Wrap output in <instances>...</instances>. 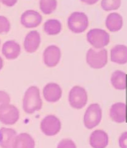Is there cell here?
<instances>
[{
    "mask_svg": "<svg viewBox=\"0 0 127 148\" xmlns=\"http://www.w3.org/2000/svg\"><path fill=\"white\" fill-rule=\"evenodd\" d=\"M42 107L40 91L36 86L29 88L24 94L23 100V108L28 114H34L40 110Z\"/></svg>",
    "mask_w": 127,
    "mask_h": 148,
    "instance_id": "1",
    "label": "cell"
},
{
    "mask_svg": "<svg viewBox=\"0 0 127 148\" xmlns=\"http://www.w3.org/2000/svg\"><path fill=\"white\" fill-rule=\"evenodd\" d=\"M87 63L94 69H101L108 62V53L106 49H97L91 48L87 51Z\"/></svg>",
    "mask_w": 127,
    "mask_h": 148,
    "instance_id": "2",
    "label": "cell"
},
{
    "mask_svg": "<svg viewBox=\"0 0 127 148\" xmlns=\"http://www.w3.org/2000/svg\"><path fill=\"white\" fill-rule=\"evenodd\" d=\"M89 18L84 12H74L70 15L67 20L69 29L74 33L84 32L89 26Z\"/></svg>",
    "mask_w": 127,
    "mask_h": 148,
    "instance_id": "3",
    "label": "cell"
},
{
    "mask_svg": "<svg viewBox=\"0 0 127 148\" xmlns=\"http://www.w3.org/2000/svg\"><path fill=\"white\" fill-rule=\"evenodd\" d=\"M87 40L94 48L103 49L110 42V35L101 29H91L87 34Z\"/></svg>",
    "mask_w": 127,
    "mask_h": 148,
    "instance_id": "4",
    "label": "cell"
},
{
    "mask_svg": "<svg viewBox=\"0 0 127 148\" xmlns=\"http://www.w3.org/2000/svg\"><path fill=\"white\" fill-rule=\"evenodd\" d=\"M102 118V110L98 103H92L87 108L84 116L85 127L91 130L97 127Z\"/></svg>",
    "mask_w": 127,
    "mask_h": 148,
    "instance_id": "5",
    "label": "cell"
},
{
    "mask_svg": "<svg viewBox=\"0 0 127 148\" xmlns=\"http://www.w3.org/2000/svg\"><path fill=\"white\" fill-rule=\"evenodd\" d=\"M88 101V96L85 89L81 86H74L70 90L69 102L72 107L81 109L84 107Z\"/></svg>",
    "mask_w": 127,
    "mask_h": 148,
    "instance_id": "6",
    "label": "cell"
},
{
    "mask_svg": "<svg viewBox=\"0 0 127 148\" xmlns=\"http://www.w3.org/2000/svg\"><path fill=\"white\" fill-rule=\"evenodd\" d=\"M61 129L60 120L55 115H47L41 123L42 132L47 136H53L58 134Z\"/></svg>",
    "mask_w": 127,
    "mask_h": 148,
    "instance_id": "7",
    "label": "cell"
},
{
    "mask_svg": "<svg viewBox=\"0 0 127 148\" xmlns=\"http://www.w3.org/2000/svg\"><path fill=\"white\" fill-rule=\"evenodd\" d=\"M61 58V51L59 48L52 45L47 47L43 53L44 63L48 67H54L58 65Z\"/></svg>",
    "mask_w": 127,
    "mask_h": 148,
    "instance_id": "8",
    "label": "cell"
},
{
    "mask_svg": "<svg viewBox=\"0 0 127 148\" xmlns=\"http://www.w3.org/2000/svg\"><path fill=\"white\" fill-rule=\"evenodd\" d=\"M19 119V111L13 105H8L0 110V121L4 125H12Z\"/></svg>",
    "mask_w": 127,
    "mask_h": 148,
    "instance_id": "9",
    "label": "cell"
},
{
    "mask_svg": "<svg viewBox=\"0 0 127 148\" xmlns=\"http://www.w3.org/2000/svg\"><path fill=\"white\" fill-rule=\"evenodd\" d=\"M42 16L37 11L27 10L24 12L21 17V23L26 28H34L42 23Z\"/></svg>",
    "mask_w": 127,
    "mask_h": 148,
    "instance_id": "10",
    "label": "cell"
},
{
    "mask_svg": "<svg viewBox=\"0 0 127 148\" xmlns=\"http://www.w3.org/2000/svg\"><path fill=\"white\" fill-rule=\"evenodd\" d=\"M42 93L47 102L54 103L59 101L62 97V90L59 84L51 82L45 86Z\"/></svg>",
    "mask_w": 127,
    "mask_h": 148,
    "instance_id": "11",
    "label": "cell"
},
{
    "mask_svg": "<svg viewBox=\"0 0 127 148\" xmlns=\"http://www.w3.org/2000/svg\"><path fill=\"white\" fill-rule=\"evenodd\" d=\"M110 116L112 120L118 123L125 122L127 119V106L123 102L113 104L110 109Z\"/></svg>",
    "mask_w": 127,
    "mask_h": 148,
    "instance_id": "12",
    "label": "cell"
},
{
    "mask_svg": "<svg viewBox=\"0 0 127 148\" xmlns=\"http://www.w3.org/2000/svg\"><path fill=\"white\" fill-rule=\"evenodd\" d=\"M109 142L107 133L101 130H95L90 136V145L92 148H105Z\"/></svg>",
    "mask_w": 127,
    "mask_h": 148,
    "instance_id": "13",
    "label": "cell"
},
{
    "mask_svg": "<svg viewBox=\"0 0 127 148\" xmlns=\"http://www.w3.org/2000/svg\"><path fill=\"white\" fill-rule=\"evenodd\" d=\"M41 43V36L36 30L29 32L24 38V47L26 51L32 53L36 51Z\"/></svg>",
    "mask_w": 127,
    "mask_h": 148,
    "instance_id": "14",
    "label": "cell"
},
{
    "mask_svg": "<svg viewBox=\"0 0 127 148\" xmlns=\"http://www.w3.org/2000/svg\"><path fill=\"white\" fill-rule=\"evenodd\" d=\"M16 132L12 128H0V146L2 148H13Z\"/></svg>",
    "mask_w": 127,
    "mask_h": 148,
    "instance_id": "15",
    "label": "cell"
},
{
    "mask_svg": "<svg viewBox=\"0 0 127 148\" xmlns=\"http://www.w3.org/2000/svg\"><path fill=\"white\" fill-rule=\"evenodd\" d=\"M2 53L8 60H15L21 53V47L15 40H8L2 46Z\"/></svg>",
    "mask_w": 127,
    "mask_h": 148,
    "instance_id": "16",
    "label": "cell"
},
{
    "mask_svg": "<svg viewBox=\"0 0 127 148\" xmlns=\"http://www.w3.org/2000/svg\"><path fill=\"white\" fill-rule=\"evenodd\" d=\"M110 59L112 62L125 64L127 63V47L124 45H117L110 51Z\"/></svg>",
    "mask_w": 127,
    "mask_h": 148,
    "instance_id": "17",
    "label": "cell"
},
{
    "mask_svg": "<svg viewBox=\"0 0 127 148\" xmlns=\"http://www.w3.org/2000/svg\"><path fill=\"white\" fill-rule=\"evenodd\" d=\"M105 24L110 32H117L123 27L124 21L122 16L117 12H112L107 17Z\"/></svg>",
    "mask_w": 127,
    "mask_h": 148,
    "instance_id": "18",
    "label": "cell"
},
{
    "mask_svg": "<svg viewBox=\"0 0 127 148\" xmlns=\"http://www.w3.org/2000/svg\"><path fill=\"white\" fill-rule=\"evenodd\" d=\"M35 141L28 133H23L17 135L13 148H34Z\"/></svg>",
    "mask_w": 127,
    "mask_h": 148,
    "instance_id": "19",
    "label": "cell"
},
{
    "mask_svg": "<svg viewBox=\"0 0 127 148\" xmlns=\"http://www.w3.org/2000/svg\"><path fill=\"white\" fill-rule=\"evenodd\" d=\"M111 83L117 90H125L127 87V77L125 73L120 70L113 72L111 76Z\"/></svg>",
    "mask_w": 127,
    "mask_h": 148,
    "instance_id": "20",
    "label": "cell"
},
{
    "mask_svg": "<svg viewBox=\"0 0 127 148\" xmlns=\"http://www.w3.org/2000/svg\"><path fill=\"white\" fill-rule=\"evenodd\" d=\"M44 30L49 36H56L62 30V24L58 19H51L44 23Z\"/></svg>",
    "mask_w": 127,
    "mask_h": 148,
    "instance_id": "21",
    "label": "cell"
},
{
    "mask_svg": "<svg viewBox=\"0 0 127 148\" xmlns=\"http://www.w3.org/2000/svg\"><path fill=\"white\" fill-rule=\"evenodd\" d=\"M58 1L57 0H40L39 6L41 11L44 14H50L57 8Z\"/></svg>",
    "mask_w": 127,
    "mask_h": 148,
    "instance_id": "22",
    "label": "cell"
},
{
    "mask_svg": "<svg viewBox=\"0 0 127 148\" xmlns=\"http://www.w3.org/2000/svg\"><path fill=\"white\" fill-rule=\"evenodd\" d=\"M121 6V0H102V8L105 11L117 10Z\"/></svg>",
    "mask_w": 127,
    "mask_h": 148,
    "instance_id": "23",
    "label": "cell"
},
{
    "mask_svg": "<svg viewBox=\"0 0 127 148\" xmlns=\"http://www.w3.org/2000/svg\"><path fill=\"white\" fill-rule=\"evenodd\" d=\"M11 29L10 21L6 17L0 16V34L9 32Z\"/></svg>",
    "mask_w": 127,
    "mask_h": 148,
    "instance_id": "24",
    "label": "cell"
},
{
    "mask_svg": "<svg viewBox=\"0 0 127 148\" xmlns=\"http://www.w3.org/2000/svg\"><path fill=\"white\" fill-rule=\"evenodd\" d=\"M11 101L10 96L7 92L0 90V110L10 105Z\"/></svg>",
    "mask_w": 127,
    "mask_h": 148,
    "instance_id": "25",
    "label": "cell"
},
{
    "mask_svg": "<svg viewBox=\"0 0 127 148\" xmlns=\"http://www.w3.org/2000/svg\"><path fill=\"white\" fill-rule=\"evenodd\" d=\"M57 148H77V147L72 140L70 139H64L60 141Z\"/></svg>",
    "mask_w": 127,
    "mask_h": 148,
    "instance_id": "26",
    "label": "cell"
},
{
    "mask_svg": "<svg viewBox=\"0 0 127 148\" xmlns=\"http://www.w3.org/2000/svg\"><path fill=\"white\" fill-rule=\"evenodd\" d=\"M119 144L120 148H127V132L121 134L119 139Z\"/></svg>",
    "mask_w": 127,
    "mask_h": 148,
    "instance_id": "27",
    "label": "cell"
},
{
    "mask_svg": "<svg viewBox=\"0 0 127 148\" xmlns=\"http://www.w3.org/2000/svg\"><path fill=\"white\" fill-rule=\"evenodd\" d=\"M17 0H0V2H1L4 6L8 7H12L15 6L16 4Z\"/></svg>",
    "mask_w": 127,
    "mask_h": 148,
    "instance_id": "28",
    "label": "cell"
},
{
    "mask_svg": "<svg viewBox=\"0 0 127 148\" xmlns=\"http://www.w3.org/2000/svg\"><path fill=\"white\" fill-rule=\"evenodd\" d=\"M81 1L88 5H93V4L97 3L99 0H81Z\"/></svg>",
    "mask_w": 127,
    "mask_h": 148,
    "instance_id": "29",
    "label": "cell"
},
{
    "mask_svg": "<svg viewBox=\"0 0 127 148\" xmlns=\"http://www.w3.org/2000/svg\"><path fill=\"white\" fill-rule=\"evenodd\" d=\"M3 67V58L0 56V71L1 70Z\"/></svg>",
    "mask_w": 127,
    "mask_h": 148,
    "instance_id": "30",
    "label": "cell"
},
{
    "mask_svg": "<svg viewBox=\"0 0 127 148\" xmlns=\"http://www.w3.org/2000/svg\"><path fill=\"white\" fill-rule=\"evenodd\" d=\"M0 44H1V41H0Z\"/></svg>",
    "mask_w": 127,
    "mask_h": 148,
    "instance_id": "31",
    "label": "cell"
}]
</instances>
